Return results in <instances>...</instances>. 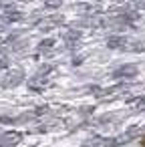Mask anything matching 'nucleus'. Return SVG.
I'll use <instances>...</instances> for the list:
<instances>
[{"mask_svg":"<svg viewBox=\"0 0 145 147\" xmlns=\"http://www.w3.org/2000/svg\"><path fill=\"white\" fill-rule=\"evenodd\" d=\"M0 6H2V4H0Z\"/></svg>","mask_w":145,"mask_h":147,"instance_id":"nucleus-8","label":"nucleus"},{"mask_svg":"<svg viewBox=\"0 0 145 147\" xmlns=\"http://www.w3.org/2000/svg\"><path fill=\"white\" fill-rule=\"evenodd\" d=\"M135 75H137V67L135 65H125L119 71H115V77H121V79H133Z\"/></svg>","mask_w":145,"mask_h":147,"instance_id":"nucleus-2","label":"nucleus"},{"mask_svg":"<svg viewBox=\"0 0 145 147\" xmlns=\"http://www.w3.org/2000/svg\"><path fill=\"white\" fill-rule=\"evenodd\" d=\"M8 67V59L4 55H0V69H6Z\"/></svg>","mask_w":145,"mask_h":147,"instance_id":"nucleus-7","label":"nucleus"},{"mask_svg":"<svg viewBox=\"0 0 145 147\" xmlns=\"http://www.w3.org/2000/svg\"><path fill=\"white\" fill-rule=\"evenodd\" d=\"M6 22H14V20H20L22 18V14L18 12V10H8V12H4V16H2Z\"/></svg>","mask_w":145,"mask_h":147,"instance_id":"nucleus-4","label":"nucleus"},{"mask_svg":"<svg viewBox=\"0 0 145 147\" xmlns=\"http://www.w3.org/2000/svg\"><path fill=\"white\" fill-rule=\"evenodd\" d=\"M20 81H22V73H20V71H12V73L6 75V79L2 81V85H4V87H16Z\"/></svg>","mask_w":145,"mask_h":147,"instance_id":"nucleus-3","label":"nucleus"},{"mask_svg":"<svg viewBox=\"0 0 145 147\" xmlns=\"http://www.w3.org/2000/svg\"><path fill=\"white\" fill-rule=\"evenodd\" d=\"M63 4V0H45V6L47 8H59Z\"/></svg>","mask_w":145,"mask_h":147,"instance_id":"nucleus-5","label":"nucleus"},{"mask_svg":"<svg viewBox=\"0 0 145 147\" xmlns=\"http://www.w3.org/2000/svg\"><path fill=\"white\" fill-rule=\"evenodd\" d=\"M20 139H22V135L20 133H14V131L0 133V147H14Z\"/></svg>","mask_w":145,"mask_h":147,"instance_id":"nucleus-1","label":"nucleus"},{"mask_svg":"<svg viewBox=\"0 0 145 147\" xmlns=\"http://www.w3.org/2000/svg\"><path fill=\"white\" fill-rule=\"evenodd\" d=\"M53 47V40H42V45H40V51H49Z\"/></svg>","mask_w":145,"mask_h":147,"instance_id":"nucleus-6","label":"nucleus"}]
</instances>
